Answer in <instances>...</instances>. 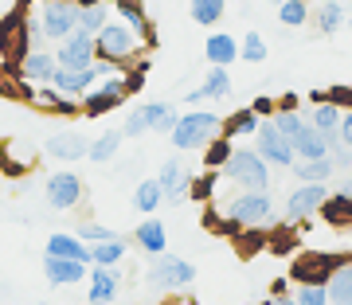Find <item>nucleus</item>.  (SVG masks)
<instances>
[{"label": "nucleus", "instance_id": "nucleus-1", "mask_svg": "<svg viewBox=\"0 0 352 305\" xmlns=\"http://www.w3.org/2000/svg\"><path fill=\"white\" fill-rule=\"evenodd\" d=\"M219 212L227 219H235L239 227H274L278 223V207L270 188H243L239 196L219 203Z\"/></svg>", "mask_w": 352, "mask_h": 305}, {"label": "nucleus", "instance_id": "nucleus-2", "mask_svg": "<svg viewBox=\"0 0 352 305\" xmlns=\"http://www.w3.org/2000/svg\"><path fill=\"white\" fill-rule=\"evenodd\" d=\"M219 129H223V117L219 114H212V110H192V114L176 117L168 141H173L176 152H196V149H204Z\"/></svg>", "mask_w": 352, "mask_h": 305}, {"label": "nucleus", "instance_id": "nucleus-3", "mask_svg": "<svg viewBox=\"0 0 352 305\" xmlns=\"http://www.w3.org/2000/svg\"><path fill=\"white\" fill-rule=\"evenodd\" d=\"M219 172L239 188H270V165L258 157V149H231Z\"/></svg>", "mask_w": 352, "mask_h": 305}, {"label": "nucleus", "instance_id": "nucleus-4", "mask_svg": "<svg viewBox=\"0 0 352 305\" xmlns=\"http://www.w3.org/2000/svg\"><path fill=\"white\" fill-rule=\"evenodd\" d=\"M32 12L39 16V27H43L47 43H59V39H67L78 27V4L75 0H36Z\"/></svg>", "mask_w": 352, "mask_h": 305}, {"label": "nucleus", "instance_id": "nucleus-5", "mask_svg": "<svg viewBox=\"0 0 352 305\" xmlns=\"http://www.w3.org/2000/svg\"><path fill=\"white\" fill-rule=\"evenodd\" d=\"M176 106L173 102H145V106H138L133 114L126 117V137H145V133H173L176 126Z\"/></svg>", "mask_w": 352, "mask_h": 305}, {"label": "nucleus", "instance_id": "nucleus-6", "mask_svg": "<svg viewBox=\"0 0 352 305\" xmlns=\"http://www.w3.org/2000/svg\"><path fill=\"white\" fill-rule=\"evenodd\" d=\"M145 282H149L153 290H184L196 282V267L184 262V258H176V254H153L149 270H145Z\"/></svg>", "mask_w": 352, "mask_h": 305}, {"label": "nucleus", "instance_id": "nucleus-7", "mask_svg": "<svg viewBox=\"0 0 352 305\" xmlns=\"http://www.w3.org/2000/svg\"><path fill=\"white\" fill-rule=\"evenodd\" d=\"M94 47H98V59H113V63L126 67L133 55L141 51V39L129 32L126 24H118V20H106L98 36H94Z\"/></svg>", "mask_w": 352, "mask_h": 305}, {"label": "nucleus", "instance_id": "nucleus-8", "mask_svg": "<svg viewBox=\"0 0 352 305\" xmlns=\"http://www.w3.org/2000/svg\"><path fill=\"white\" fill-rule=\"evenodd\" d=\"M254 149H258V157H263L266 165H274V168L294 165V145H289V137L270 122V117H263L258 129H254Z\"/></svg>", "mask_w": 352, "mask_h": 305}, {"label": "nucleus", "instance_id": "nucleus-9", "mask_svg": "<svg viewBox=\"0 0 352 305\" xmlns=\"http://www.w3.org/2000/svg\"><path fill=\"white\" fill-rule=\"evenodd\" d=\"M122 102H126V82H122V78H98V82L78 98V114L102 117V114H110V110H118Z\"/></svg>", "mask_w": 352, "mask_h": 305}, {"label": "nucleus", "instance_id": "nucleus-10", "mask_svg": "<svg viewBox=\"0 0 352 305\" xmlns=\"http://www.w3.org/2000/svg\"><path fill=\"white\" fill-rule=\"evenodd\" d=\"M340 262H349V258H344V254H302V258H294L289 278L298 282V286H325L329 274H333Z\"/></svg>", "mask_w": 352, "mask_h": 305}, {"label": "nucleus", "instance_id": "nucleus-11", "mask_svg": "<svg viewBox=\"0 0 352 305\" xmlns=\"http://www.w3.org/2000/svg\"><path fill=\"white\" fill-rule=\"evenodd\" d=\"M43 192H47V203L55 207V212H71L78 200H82V180H78V172H71V168H59V172H51L47 184H43Z\"/></svg>", "mask_w": 352, "mask_h": 305}, {"label": "nucleus", "instance_id": "nucleus-12", "mask_svg": "<svg viewBox=\"0 0 352 305\" xmlns=\"http://www.w3.org/2000/svg\"><path fill=\"white\" fill-rule=\"evenodd\" d=\"M55 59L63 67H90L94 59H98V47H94V36L90 32H82V27H75L67 39H59V47H55Z\"/></svg>", "mask_w": 352, "mask_h": 305}, {"label": "nucleus", "instance_id": "nucleus-13", "mask_svg": "<svg viewBox=\"0 0 352 305\" xmlns=\"http://www.w3.org/2000/svg\"><path fill=\"white\" fill-rule=\"evenodd\" d=\"M325 196H329L325 184H298L286 196V219L289 223H305L309 216H317V207L325 203Z\"/></svg>", "mask_w": 352, "mask_h": 305}, {"label": "nucleus", "instance_id": "nucleus-14", "mask_svg": "<svg viewBox=\"0 0 352 305\" xmlns=\"http://www.w3.org/2000/svg\"><path fill=\"white\" fill-rule=\"evenodd\" d=\"M55 67H59L55 51L36 47V51H28L24 59L16 63V75H20V82H28V87H47L51 75H55Z\"/></svg>", "mask_w": 352, "mask_h": 305}, {"label": "nucleus", "instance_id": "nucleus-15", "mask_svg": "<svg viewBox=\"0 0 352 305\" xmlns=\"http://www.w3.org/2000/svg\"><path fill=\"white\" fill-rule=\"evenodd\" d=\"M157 184H161V192H164V203H184L188 200V184H192V172H188V165L184 161H176V157H168L161 165V172H157Z\"/></svg>", "mask_w": 352, "mask_h": 305}, {"label": "nucleus", "instance_id": "nucleus-16", "mask_svg": "<svg viewBox=\"0 0 352 305\" xmlns=\"http://www.w3.org/2000/svg\"><path fill=\"white\" fill-rule=\"evenodd\" d=\"M0 51L12 59V63H20L28 51V24H24V8H16V12H8L4 20H0Z\"/></svg>", "mask_w": 352, "mask_h": 305}, {"label": "nucleus", "instance_id": "nucleus-17", "mask_svg": "<svg viewBox=\"0 0 352 305\" xmlns=\"http://www.w3.org/2000/svg\"><path fill=\"white\" fill-rule=\"evenodd\" d=\"M122 290V274L118 267H94L87 274V302L90 305H113Z\"/></svg>", "mask_w": 352, "mask_h": 305}, {"label": "nucleus", "instance_id": "nucleus-18", "mask_svg": "<svg viewBox=\"0 0 352 305\" xmlns=\"http://www.w3.org/2000/svg\"><path fill=\"white\" fill-rule=\"evenodd\" d=\"M333 141H337V133H321V129H314L309 122H305L294 137H289V145H294V161H314V157H329V149H333Z\"/></svg>", "mask_w": 352, "mask_h": 305}, {"label": "nucleus", "instance_id": "nucleus-19", "mask_svg": "<svg viewBox=\"0 0 352 305\" xmlns=\"http://www.w3.org/2000/svg\"><path fill=\"white\" fill-rule=\"evenodd\" d=\"M113 12L122 16V24H126L129 32L145 43V47L157 39V32H153V24H149V12H145V4H141V0H113Z\"/></svg>", "mask_w": 352, "mask_h": 305}, {"label": "nucleus", "instance_id": "nucleus-20", "mask_svg": "<svg viewBox=\"0 0 352 305\" xmlns=\"http://www.w3.org/2000/svg\"><path fill=\"white\" fill-rule=\"evenodd\" d=\"M98 78H94V71L90 67H55V75H51V87L63 90V94H71V98H82L90 87H94Z\"/></svg>", "mask_w": 352, "mask_h": 305}, {"label": "nucleus", "instance_id": "nucleus-21", "mask_svg": "<svg viewBox=\"0 0 352 305\" xmlns=\"http://www.w3.org/2000/svg\"><path fill=\"white\" fill-rule=\"evenodd\" d=\"M43 274H47L51 286H78L90 274V262H78V258H47L43 254Z\"/></svg>", "mask_w": 352, "mask_h": 305}, {"label": "nucleus", "instance_id": "nucleus-22", "mask_svg": "<svg viewBox=\"0 0 352 305\" xmlns=\"http://www.w3.org/2000/svg\"><path fill=\"white\" fill-rule=\"evenodd\" d=\"M32 94V102H36L39 110H47V114H59V117H75L78 114V98H71V94H63V90H55L47 82V87L39 90H28Z\"/></svg>", "mask_w": 352, "mask_h": 305}, {"label": "nucleus", "instance_id": "nucleus-23", "mask_svg": "<svg viewBox=\"0 0 352 305\" xmlns=\"http://www.w3.org/2000/svg\"><path fill=\"white\" fill-rule=\"evenodd\" d=\"M43 254H47V258H78V262H90V247L78 239V235H67V231L51 235Z\"/></svg>", "mask_w": 352, "mask_h": 305}, {"label": "nucleus", "instance_id": "nucleus-24", "mask_svg": "<svg viewBox=\"0 0 352 305\" xmlns=\"http://www.w3.org/2000/svg\"><path fill=\"white\" fill-rule=\"evenodd\" d=\"M231 94V75H227V67H212L208 71V78H204L200 87L192 90L188 98V106H196V102H204V98H227Z\"/></svg>", "mask_w": 352, "mask_h": 305}, {"label": "nucleus", "instance_id": "nucleus-25", "mask_svg": "<svg viewBox=\"0 0 352 305\" xmlns=\"http://www.w3.org/2000/svg\"><path fill=\"white\" fill-rule=\"evenodd\" d=\"M289 172L302 180V184H329L337 165H333V157H314V161H294Z\"/></svg>", "mask_w": 352, "mask_h": 305}, {"label": "nucleus", "instance_id": "nucleus-26", "mask_svg": "<svg viewBox=\"0 0 352 305\" xmlns=\"http://www.w3.org/2000/svg\"><path fill=\"white\" fill-rule=\"evenodd\" d=\"M204 55H208L212 67H231L239 59V39H231L227 32H215V36H208V43H204Z\"/></svg>", "mask_w": 352, "mask_h": 305}, {"label": "nucleus", "instance_id": "nucleus-27", "mask_svg": "<svg viewBox=\"0 0 352 305\" xmlns=\"http://www.w3.org/2000/svg\"><path fill=\"white\" fill-rule=\"evenodd\" d=\"M133 242H138L145 254H161L164 247H168V235H164V223L161 219H153V216H145L138 223V231H133Z\"/></svg>", "mask_w": 352, "mask_h": 305}, {"label": "nucleus", "instance_id": "nucleus-28", "mask_svg": "<svg viewBox=\"0 0 352 305\" xmlns=\"http://www.w3.org/2000/svg\"><path fill=\"white\" fill-rule=\"evenodd\" d=\"M317 216H325V223H333V227H352V196L349 192L325 196V203L317 207Z\"/></svg>", "mask_w": 352, "mask_h": 305}, {"label": "nucleus", "instance_id": "nucleus-29", "mask_svg": "<svg viewBox=\"0 0 352 305\" xmlns=\"http://www.w3.org/2000/svg\"><path fill=\"white\" fill-rule=\"evenodd\" d=\"M87 149H90V141L78 137V133H55V137L47 141V152L55 161H82Z\"/></svg>", "mask_w": 352, "mask_h": 305}, {"label": "nucleus", "instance_id": "nucleus-30", "mask_svg": "<svg viewBox=\"0 0 352 305\" xmlns=\"http://www.w3.org/2000/svg\"><path fill=\"white\" fill-rule=\"evenodd\" d=\"M329 305H352V262H340L325 282Z\"/></svg>", "mask_w": 352, "mask_h": 305}, {"label": "nucleus", "instance_id": "nucleus-31", "mask_svg": "<svg viewBox=\"0 0 352 305\" xmlns=\"http://www.w3.org/2000/svg\"><path fill=\"white\" fill-rule=\"evenodd\" d=\"M317 20V32H321V36H337L340 27H344V4H340V0H321V4H317V12H309Z\"/></svg>", "mask_w": 352, "mask_h": 305}, {"label": "nucleus", "instance_id": "nucleus-32", "mask_svg": "<svg viewBox=\"0 0 352 305\" xmlns=\"http://www.w3.org/2000/svg\"><path fill=\"white\" fill-rule=\"evenodd\" d=\"M126 251H129V242L122 235H113V239L90 247V262L94 267H118V262H126Z\"/></svg>", "mask_w": 352, "mask_h": 305}, {"label": "nucleus", "instance_id": "nucleus-33", "mask_svg": "<svg viewBox=\"0 0 352 305\" xmlns=\"http://www.w3.org/2000/svg\"><path fill=\"white\" fill-rule=\"evenodd\" d=\"M122 141H126V133H122V129H110V133H98V137L90 141L87 157L94 161V165H106V161H113V157H118V149H122Z\"/></svg>", "mask_w": 352, "mask_h": 305}, {"label": "nucleus", "instance_id": "nucleus-34", "mask_svg": "<svg viewBox=\"0 0 352 305\" xmlns=\"http://www.w3.org/2000/svg\"><path fill=\"white\" fill-rule=\"evenodd\" d=\"M258 122H263V117L254 114L251 106H243V110H235V114L227 117L219 133H223V137H254V129H258Z\"/></svg>", "mask_w": 352, "mask_h": 305}, {"label": "nucleus", "instance_id": "nucleus-35", "mask_svg": "<svg viewBox=\"0 0 352 305\" xmlns=\"http://www.w3.org/2000/svg\"><path fill=\"white\" fill-rule=\"evenodd\" d=\"M161 203H164V192L157 180H141L138 188H133V207H138L141 216H153Z\"/></svg>", "mask_w": 352, "mask_h": 305}, {"label": "nucleus", "instance_id": "nucleus-36", "mask_svg": "<svg viewBox=\"0 0 352 305\" xmlns=\"http://www.w3.org/2000/svg\"><path fill=\"white\" fill-rule=\"evenodd\" d=\"M188 12H192V20H196L200 27H215L219 20H223V12H227V0H192Z\"/></svg>", "mask_w": 352, "mask_h": 305}, {"label": "nucleus", "instance_id": "nucleus-37", "mask_svg": "<svg viewBox=\"0 0 352 305\" xmlns=\"http://www.w3.org/2000/svg\"><path fill=\"white\" fill-rule=\"evenodd\" d=\"M309 126L321 129V133H337L340 126V106H333V102H314V110H309Z\"/></svg>", "mask_w": 352, "mask_h": 305}, {"label": "nucleus", "instance_id": "nucleus-38", "mask_svg": "<svg viewBox=\"0 0 352 305\" xmlns=\"http://www.w3.org/2000/svg\"><path fill=\"white\" fill-rule=\"evenodd\" d=\"M309 20V0H278V24L302 27Z\"/></svg>", "mask_w": 352, "mask_h": 305}, {"label": "nucleus", "instance_id": "nucleus-39", "mask_svg": "<svg viewBox=\"0 0 352 305\" xmlns=\"http://www.w3.org/2000/svg\"><path fill=\"white\" fill-rule=\"evenodd\" d=\"M231 137H223V133H215L208 145H204V168H223L227 165V157H231Z\"/></svg>", "mask_w": 352, "mask_h": 305}, {"label": "nucleus", "instance_id": "nucleus-40", "mask_svg": "<svg viewBox=\"0 0 352 305\" xmlns=\"http://www.w3.org/2000/svg\"><path fill=\"white\" fill-rule=\"evenodd\" d=\"M106 20H110V8H106V4H87V8H78V27L90 32V36H98L102 27H106Z\"/></svg>", "mask_w": 352, "mask_h": 305}, {"label": "nucleus", "instance_id": "nucleus-41", "mask_svg": "<svg viewBox=\"0 0 352 305\" xmlns=\"http://www.w3.org/2000/svg\"><path fill=\"white\" fill-rule=\"evenodd\" d=\"M215 180H219V168H208L204 177H192V184H188V200L208 203V200H212V192H215Z\"/></svg>", "mask_w": 352, "mask_h": 305}, {"label": "nucleus", "instance_id": "nucleus-42", "mask_svg": "<svg viewBox=\"0 0 352 305\" xmlns=\"http://www.w3.org/2000/svg\"><path fill=\"white\" fill-rule=\"evenodd\" d=\"M239 59H247V63H263V59H266V39L258 36V32H247V36H243Z\"/></svg>", "mask_w": 352, "mask_h": 305}, {"label": "nucleus", "instance_id": "nucleus-43", "mask_svg": "<svg viewBox=\"0 0 352 305\" xmlns=\"http://www.w3.org/2000/svg\"><path fill=\"white\" fill-rule=\"evenodd\" d=\"M270 122H274V126L286 133V137H294V133H298V129L309 122V114H302V110H274V117H270Z\"/></svg>", "mask_w": 352, "mask_h": 305}, {"label": "nucleus", "instance_id": "nucleus-44", "mask_svg": "<svg viewBox=\"0 0 352 305\" xmlns=\"http://www.w3.org/2000/svg\"><path fill=\"white\" fill-rule=\"evenodd\" d=\"M78 239L87 242V247H94V242H106V239H113L118 231H110V227H102V223H78Z\"/></svg>", "mask_w": 352, "mask_h": 305}, {"label": "nucleus", "instance_id": "nucleus-45", "mask_svg": "<svg viewBox=\"0 0 352 305\" xmlns=\"http://www.w3.org/2000/svg\"><path fill=\"white\" fill-rule=\"evenodd\" d=\"M294 302L298 305H329V293H325V286H298Z\"/></svg>", "mask_w": 352, "mask_h": 305}, {"label": "nucleus", "instance_id": "nucleus-46", "mask_svg": "<svg viewBox=\"0 0 352 305\" xmlns=\"http://www.w3.org/2000/svg\"><path fill=\"white\" fill-rule=\"evenodd\" d=\"M325 98L333 102V106H349V110H352V87H329Z\"/></svg>", "mask_w": 352, "mask_h": 305}, {"label": "nucleus", "instance_id": "nucleus-47", "mask_svg": "<svg viewBox=\"0 0 352 305\" xmlns=\"http://www.w3.org/2000/svg\"><path fill=\"white\" fill-rule=\"evenodd\" d=\"M251 110H254V114H258V117H274V110H278V102L270 98V94H258V98L251 102Z\"/></svg>", "mask_w": 352, "mask_h": 305}, {"label": "nucleus", "instance_id": "nucleus-48", "mask_svg": "<svg viewBox=\"0 0 352 305\" xmlns=\"http://www.w3.org/2000/svg\"><path fill=\"white\" fill-rule=\"evenodd\" d=\"M337 141H340V145H349V149H352V110H349V114H340V126H337Z\"/></svg>", "mask_w": 352, "mask_h": 305}, {"label": "nucleus", "instance_id": "nucleus-49", "mask_svg": "<svg viewBox=\"0 0 352 305\" xmlns=\"http://www.w3.org/2000/svg\"><path fill=\"white\" fill-rule=\"evenodd\" d=\"M302 106V98L298 94H286V98H278V110H298Z\"/></svg>", "mask_w": 352, "mask_h": 305}, {"label": "nucleus", "instance_id": "nucleus-50", "mask_svg": "<svg viewBox=\"0 0 352 305\" xmlns=\"http://www.w3.org/2000/svg\"><path fill=\"white\" fill-rule=\"evenodd\" d=\"M286 290H289V282H286V278H274V282H270V297H282Z\"/></svg>", "mask_w": 352, "mask_h": 305}, {"label": "nucleus", "instance_id": "nucleus-51", "mask_svg": "<svg viewBox=\"0 0 352 305\" xmlns=\"http://www.w3.org/2000/svg\"><path fill=\"white\" fill-rule=\"evenodd\" d=\"M270 302H274V305H298V302H294V293H282V297H270Z\"/></svg>", "mask_w": 352, "mask_h": 305}, {"label": "nucleus", "instance_id": "nucleus-52", "mask_svg": "<svg viewBox=\"0 0 352 305\" xmlns=\"http://www.w3.org/2000/svg\"><path fill=\"white\" fill-rule=\"evenodd\" d=\"M340 192H349V196H352V177L344 180V184H340Z\"/></svg>", "mask_w": 352, "mask_h": 305}, {"label": "nucleus", "instance_id": "nucleus-53", "mask_svg": "<svg viewBox=\"0 0 352 305\" xmlns=\"http://www.w3.org/2000/svg\"><path fill=\"white\" fill-rule=\"evenodd\" d=\"M78 8H87V4H102V0H75Z\"/></svg>", "mask_w": 352, "mask_h": 305}, {"label": "nucleus", "instance_id": "nucleus-54", "mask_svg": "<svg viewBox=\"0 0 352 305\" xmlns=\"http://www.w3.org/2000/svg\"><path fill=\"white\" fill-rule=\"evenodd\" d=\"M344 24H349V27H352V12H349V16H344Z\"/></svg>", "mask_w": 352, "mask_h": 305}, {"label": "nucleus", "instance_id": "nucleus-55", "mask_svg": "<svg viewBox=\"0 0 352 305\" xmlns=\"http://www.w3.org/2000/svg\"><path fill=\"white\" fill-rule=\"evenodd\" d=\"M263 305H274V302H263Z\"/></svg>", "mask_w": 352, "mask_h": 305}, {"label": "nucleus", "instance_id": "nucleus-56", "mask_svg": "<svg viewBox=\"0 0 352 305\" xmlns=\"http://www.w3.org/2000/svg\"><path fill=\"white\" fill-rule=\"evenodd\" d=\"M274 4H278V0H274Z\"/></svg>", "mask_w": 352, "mask_h": 305}]
</instances>
